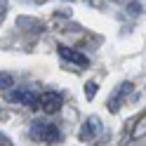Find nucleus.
Returning a JSON list of instances; mask_svg holds the SVG:
<instances>
[{
	"mask_svg": "<svg viewBox=\"0 0 146 146\" xmlns=\"http://www.w3.org/2000/svg\"><path fill=\"white\" fill-rule=\"evenodd\" d=\"M31 134H33L38 141H42V144H57V141L61 139L59 127L52 125V123H45V120H33Z\"/></svg>",
	"mask_w": 146,
	"mask_h": 146,
	"instance_id": "f257e3e1",
	"label": "nucleus"
},
{
	"mask_svg": "<svg viewBox=\"0 0 146 146\" xmlns=\"http://www.w3.org/2000/svg\"><path fill=\"white\" fill-rule=\"evenodd\" d=\"M5 97H7V102H17L29 108H40V97L33 92H26V90H7Z\"/></svg>",
	"mask_w": 146,
	"mask_h": 146,
	"instance_id": "f03ea898",
	"label": "nucleus"
},
{
	"mask_svg": "<svg viewBox=\"0 0 146 146\" xmlns=\"http://www.w3.org/2000/svg\"><path fill=\"white\" fill-rule=\"evenodd\" d=\"M61 104H64V99H61V94H57V92H42V94H40V108H42L47 115L61 111Z\"/></svg>",
	"mask_w": 146,
	"mask_h": 146,
	"instance_id": "7ed1b4c3",
	"label": "nucleus"
},
{
	"mask_svg": "<svg viewBox=\"0 0 146 146\" xmlns=\"http://www.w3.org/2000/svg\"><path fill=\"white\" fill-rule=\"evenodd\" d=\"M130 92H132V83H120V87H118L115 92H113V97L108 99V104H106V106H108V111H111V113H115L118 108H120L123 99L130 94Z\"/></svg>",
	"mask_w": 146,
	"mask_h": 146,
	"instance_id": "20e7f679",
	"label": "nucleus"
},
{
	"mask_svg": "<svg viewBox=\"0 0 146 146\" xmlns=\"http://www.w3.org/2000/svg\"><path fill=\"white\" fill-rule=\"evenodd\" d=\"M59 54H61V59H66V61H71V64H76V66H80V68H85V66H90V59L85 57V54H80V52H76V50H68V47H59Z\"/></svg>",
	"mask_w": 146,
	"mask_h": 146,
	"instance_id": "39448f33",
	"label": "nucleus"
},
{
	"mask_svg": "<svg viewBox=\"0 0 146 146\" xmlns=\"http://www.w3.org/2000/svg\"><path fill=\"white\" fill-rule=\"evenodd\" d=\"M99 134V118H87L85 125H83V130H80V139L83 141H92L94 137Z\"/></svg>",
	"mask_w": 146,
	"mask_h": 146,
	"instance_id": "423d86ee",
	"label": "nucleus"
},
{
	"mask_svg": "<svg viewBox=\"0 0 146 146\" xmlns=\"http://www.w3.org/2000/svg\"><path fill=\"white\" fill-rule=\"evenodd\" d=\"M132 139H141V137H146V113H141L139 118L134 120V127H132Z\"/></svg>",
	"mask_w": 146,
	"mask_h": 146,
	"instance_id": "0eeeda50",
	"label": "nucleus"
},
{
	"mask_svg": "<svg viewBox=\"0 0 146 146\" xmlns=\"http://www.w3.org/2000/svg\"><path fill=\"white\" fill-rule=\"evenodd\" d=\"M14 85V78H12V73H0V90H7V87H12Z\"/></svg>",
	"mask_w": 146,
	"mask_h": 146,
	"instance_id": "6e6552de",
	"label": "nucleus"
},
{
	"mask_svg": "<svg viewBox=\"0 0 146 146\" xmlns=\"http://www.w3.org/2000/svg\"><path fill=\"white\" fill-rule=\"evenodd\" d=\"M97 90H99V85L94 83V80L85 83V97H87V99H94V97H97Z\"/></svg>",
	"mask_w": 146,
	"mask_h": 146,
	"instance_id": "1a4fd4ad",
	"label": "nucleus"
},
{
	"mask_svg": "<svg viewBox=\"0 0 146 146\" xmlns=\"http://www.w3.org/2000/svg\"><path fill=\"white\" fill-rule=\"evenodd\" d=\"M130 12H132V14H139V12H141V7L137 5V3H132V5H130Z\"/></svg>",
	"mask_w": 146,
	"mask_h": 146,
	"instance_id": "9d476101",
	"label": "nucleus"
}]
</instances>
